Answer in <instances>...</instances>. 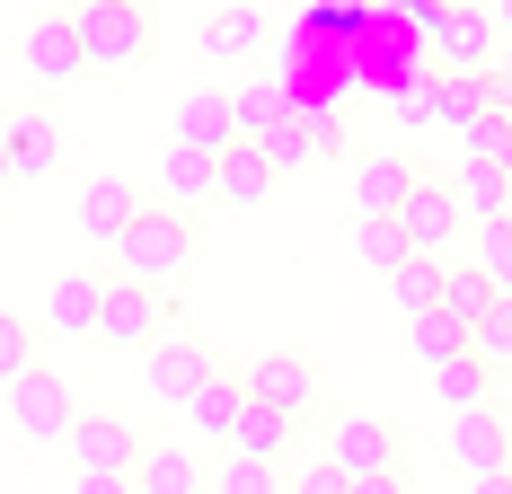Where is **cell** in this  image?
<instances>
[{"instance_id": "cell-13", "label": "cell", "mask_w": 512, "mask_h": 494, "mask_svg": "<svg viewBox=\"0 0 512 494\" xmlns=\"http://www.w3.org/2000/svg\"><path fill=\"white\" fill-rule=\"evenodd\" d=\"M98 309H106V274H89V265H71V274L45 283V327L62 336V345L98 336Z\"/></svg>"}, {"instance_id": "cell-28", "label": "cell", "mask_w": 512, "mask_h": 494, "mask_svg": "<svg viewBox=\"0 0 512 494\" xmlns=\"http://www.w3.org/2000/svg\"><path fill=\"white\" fill-rule=\"evenodd\" d=\"M433 397H442L451 415H477V406H495V371H486L477 353H451V362H433Z\"/></svg>"}, {"instance_id": "cell-18", "label": "cell", "mask_w": 512, "mask_h": 494, "mask_svg": "<svg viewBox=\"0 0 512 494\" xmlns=\"http://www.w3.org/2000/svg\"><path fill=\"white\" fill-rule=\"evenodd\" d=\"M0 133H9V177H18V186H36V177H53V168H62V124H53L45 106L9 115Z\"/></svg>"}, {"instance_id": "cell-37", "label": "cell", "mask_w": 512, "mask_h": 494, "mask_svg": "<svg viewBox=\"0 0 512 494\" xmlns=\"http://www.w3.org/2000/svg\"><path fill=\"white\" fill-rule=\"evenodd\" d=\"M18 371H36V327H27L18 309H0V389H9Z\"/></svg>"}, {"instance_id": "cell-23", "label": "cell", "mask_w": 512, "mask_h": 494, "mask_svg": "<svg viewBox=\"0 0 512 494\" xmlns=\"http://www.w3.org/2000/svg\"><path fill=\"white\" fill-rule=\"evenodd\" d=\"M274 186H283V168H274L256 142H230V150H221V203H230V212H265Z\"/></svg>"}, {"instance_id": "cell-25", "label": "cell", "mask_w": 512, "mask_h": 494, "mask_svg": "<svg viewBox=\"0 0 512 494\" xmlns=\"http://www.w3.org/2000/svg\"><path fill=\"white\" fill-rule=\"evenodd\" d=\"M407 186H415L407 150H371V159L354 168V212H362V221H380V212H398V203H407Z\"/></svg>"}, {"instance_id": "cell-33", "label": "cell", "mask_w": 512, "mask_h": 494, "mask_svg": "<svg viewBox=\"0 0 512 494\" xmlns=\"http://www.w3.org/2000/svg\"><path fill=\"white\" fill-rule=\"evenodd\" d=\"M460 159H477V168H504L512 177V106H495V115H477L460 133Z\"/></svg>"}, {"instance_id": "cell-45", "label": "cell", "mask_w": 512, "mask_h": 494, "mask_svg": "<svg viewBox=\"0 0 512 494\" xmlns=\"http://www.w3.org/2000/svg\"><path fill=\"white\" fill-rule=\"evenodd\" d=\"M9 186H18V177H9V133H0V195H9Z\"/></svg>"}, {"instance_id": "cell-42", "label": "cell", "mask_w": 512, "mask_h": 494, "mask_svg": "<svg viewBox=\"0 0 512 494\" xmlns=\"http://www.w3.org/2000/svg\"><path fill=\"white\" fill-rule=\"evenodd\" d=\"M354 494H407V477H398V468H389V477H362Z\"/></svg>"}, {"instance_id": "cell-16", "label": "cell", "mask_w": 512, "mask_h": 494, "mask_svg": "<svg viewBox=\"0 0 512 494\" xmlns=\"http://www.w3.org/2000/svg\"><path fill=\"white\" fill-rule=\"evenodd\" d=\"M195 45H204V62H221V71L256 62V53H265V0H230V9H212Z\"/></svg>"}, {"instance_id": "cell-24", "label": "cell", "mask_w": 512, "mask_h": 494, "mask_svg": "<svg viewBox=\"0 0 512 494\" xmlns=\"http://www.w3.org/2000/svg\"><path fill=\"white\" fill-rule=\"evenodd\" d=\"M230 115H239V142H265V133L292 115V80H283V71H248V80L230 89Z\"/></svg>"}, {"instance_id": "cell-12", "label": "cell", "mask_w": 512, "mask_h": 494, "mask_svg": "<svg viewBox=\"0 0 512 494\" xmlns=\"http://www.w3.org/2000/svg\"><path fill=\"white\" fill-rule=\"evenodd\" d=\"M18 53H27V71H36V80H53V89H71V80L89 71V53H80V27H71V9H45V18L18 36Z\"/></svg>"}, {"instance_id": "cell-4", "label": "cell", "mask_w": 512, "mask_h": 494, "mask_svg": "<svg viewBox=\"0 0 512 494\" xmlns=\"http://www.w3.org/2000/svg\"><path fill=\"white\" fill-rule=\"evenodd\" d=\"M239 389L265 397V406H283V415H301V424L327 406V380H318V362H309L301 345H265V353H248V362H239Z\"/></svg>"}, {"instance_id": "cell-8", "label": "cell", "mask_w": 512, "mask_h": 494, "mask_svg": "<svg viewBox=\"0 0 512 494\" xmlns=\"http://www.w3.org/2000/svg\"><path fill=\"white\" fill-rule=\"evenodd\" d=\"M151 212V195L133 186V177H115V168H98V177H80V239L89 247H115L133 221Z\"/></svg>"}, {"instance_id": "cell-44", "label": "cell", "mask_w": 512, "mask_h": 494, "mask_svg": "<svg viewBox=\"0 0 512 494\" xmlns=\"http://www.w3.org/2000/svg\"><path fill=\"white\" fill-rule=\"evenodd\" d=\"M486 9H495V36L512 45V0H486Z\"/></svg>"}, {"instance_id": "cell-10", "label": "cell", "mask_w": 512, "mask_h": 494, "mask_svg": "<svg viewBox=\"0 0 512 494\" xmlns=\"http://www.w3.org/2000/svg\"><path fill=\"white\" fill-rule=\"evenodd\" d=\"M327 459L345 468V477H389L398 468V433H389V415H336L327 424Z\"/></svg>"}, {"instance_id": "cell-5", "label": "cell", "mask_w": 512, "mask_h": 494, "mask_svg": "<svg viewBox=\"0 0 512 494\" xmlns=\"http://www.w3.org/2000/svg\"><path fill=\"white\" fill-rule=\"evenodd\" d=\"M389 221H398L407 256H451V247H460V230H468V212H460V195H451V177H415L407 203H398Z\"/></svg>"}, {"instance_id": "cell-20", "label": "cell", "mask_w": 512, "mask_h": 494, "mask_svg": "<svg viewBox=\"0 0 512 494\" xmlns=\"http://www.w3.org/2000/svg\"><path fill=\"white\" fill-rule=\"evenodd\" d=\"M504 89H495V71H433V124L442 133H468L477 115H495Z\"/></svg>"}, {"instance_id": "cell-22", "label": "cell", "mask_w": 512, "mask_h": 494, "mask_svg": "<svg viewBox=\"0 0 512 494\" xmlns=\"http://www.w3.org/2000/svg\"><path fill=\"white\" fill-rule=\"evenodd\" d=\"M256 150H265L283 177H301V168H318V159H336L345 142H336V124H318V115H283V124H274Z\"/></svg>"}, {"instance_id": "cell-27", "label": "cell", "mask_w": 512, "mask_h": 494, "mask_svg": "<svg viewBox=\"0 0 512 494\" xmlns=\"http://www.w3.org/2000/svg\"><path fill=\"white\" fill-rule=\"evenodd\" d=\"M442 274H451V256H398V265L380 274V292H389L398 318H415V309H433V300H442Z\"/></svg>"}, {"instance_id": "cell-35", "label": "cell", "mask_w": 512, "mask_h": 494, "mask_svg": "<svg viewBox=\"0 0 512 494\" xmlns=\"http://www.w3.org/2000/svg\"><path fill=\"white\" fill-rule=\"evenodd\" d=\"M442 309H451L460 327H477V318L495 309V283H486L477 265H451V274H442Z\"/></svg>"}, {"instance_id": "cell-36", "label": "cell", "mask_w": 512, "mask_h": 494, "mask_svg": "<svg viewBox=\"0 0 512 494\" xmlns=\"http://www.w3.org/2000/svg\"><path fill=\"white\" fill-rule=\"evenodd\" d=\"M354 256L371 265V274H389V265L407 256V239H398V221H389V212H380V221H362V212H354Z\"/></svg>"}, {"instance_id": "cell-31", "label": "cell", "mask_w": 512, "mask_h": 494, "mask_svg": "<svg viewBox=\"0 0 512 494\" xmlns=\"http://www.w3.org/2000/svg\"><path fill=\"white\" fill-rule=\"evenodd\" d=\"M460 265H477L495 292H512V212L504 221H468V256Z\"/></svg>"}, {"instance_id": "cell-39", "label": "cell", "mask_w": 512, "mask_h": 494, "mask_svg": "<svg viewBox=\"0 0 512 494\" xmlns=\"http://www.w3.org/2000/svg\"><path fill=\"white\" fill-rule=\"evenodd\" d=\"M62 494H133V477H89V468H71Z\"/></svg>"}, {"instance_id": "cell-6", "label": "cell", "mask_w": 512, "mask_h": 494, "mask_svg": "<svg viewBox=\"0 0 512 494\" xmlns=\"http://www.w3.org/2000/svg\"><path fill=\"white\" fill-rule=\"evenodd\" d=\"M212 371H221V353H212V345H195V336H168V345L142 353V397H151V406H186Z\"/></svg>"}, {"instance_id": "cell-46", "label": "cell", "mask_w": 512, "mask_h": 494, "mask_svg": "<svg viewBox=\"0 0 512 494\" xmlns=\"http://www.w3.org/2000/svg\"><path fill=\"white\" fill-rule=\"evenodd\" d=\"M53 9H80V0H53Z\"/></svg>"}, {"instance_id": "cell-2", "label": "cell", "mask_w": 512, "mask_h": 494, "mask_svg": "<svg viewBox=\"0 0 512 494\" xmlns=\"http://www.w3.org/2000/svg\"><path fill=\"white\" fill-rule=\"evenodd\" d=\"M71 27H80V53H89V71H133V62L159 45L151 0H80V9H71Z\"/></svg>"}, {"instance_id": "cell-41", "label": "cell", "mask_w": 512, "mask_h": 494, "mask_svg": "<svg viewBox=\"0 0 512 494\" xmlns=\"http://www.w3.org/2000/svg\"><path fill=\"white\" fill-rule=\"evenodd\" d=\"M460 494H512V468H495V477H468Z\"/></svg>"}, {"instance_id": "cell-29", "label": "cell", "mask_w": 512, "mask_h": 494, "mask_svg": "<svg viewBox=\"0 0 512 494\" xmlns=\"http://www.w3.org/2000/svg\"><path fill=\"white\" fill-rule=\"evenodd\" d=\"M407 353L424 362V371H433V362H451V353H468V327L451 318V309H442V300H433V309H415V318H407Z\"/></svg>"}, {"instance_id": "cell-34", "label": "cell", "mask_w": 512, "mask_h": 494, "mask_svg": "<svg viewBox=\"0 0 512 494\" xmlns=\"http://www.w3.org/2000/svg\"><path fill=\"white\" fill-rule=\"evenodd\" d=\"M468 353H477L486 371H512V292H495V309L468 327Z\"/></svg>"}, {"instance_id": "cell-11", "label": "cell", "mask_w": 512, "mask_h": 494, "mask_svg": "<svg viewBox=\"0 0 512 494\" xmlns=\"http://www.w3.org/2000/svg\"><path fill=\"white\" fill-rule=\"evenodd\" d=\"M442 450H451V468H460V477H495V468H512V424L495 415V406H477V415H451Z\"/></svg>"}, {"instance_id": "cell-38", "label": "cell", "mask_w": 512, "mask_h": 494, "mask_svg": "<svg viewBox=\"0 0 512 494\" xmlns=\"http://www.w3.org/2000/svg\"><path fill=\"white\" fill-rule=\"evenodd\" d=\"M283 486H292V494H354V477L318 450V459H292V468H283Z\"/></svg>"}, {"instance_id": "cell-43", "label": "cell", "mask_w": 512, "mask_h": 494, "mask_svg": "<svg viewBox=\"0 0 512 494\" xmlns=\"http://www.w3.org/2000/svg\"><path fill=\"white\" fill-rule=\"evenodd\" d=\"M495 89H504V106H512V45L495 53Z\"/></svg>"}, {"instance_id": "cell-32", "label": "cell", "mask_w": 512, "mask_h": 494, "mask_svg": "<svg viewBox=\"0 0 512 494\" xmlns=\"http://www.w3.org/2000/svg\"><path fill=\"white\" fill-rule=\"evenodd\" d=\"M204 494H292V486H283V468H265V459H239V450H221V468L204 477Z\"/></svg>"}, {"instance_id": "cell-17", "label": "cell", "mask_w": 512, "mask_h": 494, "mask_svg": "<svg viewBox=\"0 0 512 494\" xmlns=\"http://www.w3.org/2000/svg\"><path fill=\"white\" fill-rule=\"evenodd\" d=\"M168 142H186V150H221L239 142V115H230V89H186L177 98V124H168Z\"/></svg>"}, {"instance_id": "cell-9", "label": "cell", "mask_w": 512, "mask_h": 494, "mask_svg": "<svg viewBox=\"0 0 512 494\" xmlns=\"http://www.w3.org/2000/svg\"><path fill=\"white\" fill-rule=\"evenodd\" d=\"M62 450H71V468H89V477H133V468H142V433H133L124 415H80Z\"/></svg>"}, {"instance_id": "cell-30", "label": "cell", "mask_w": 512, "mask_h": 494, "mask_svg": "<svg viewBox=\"0 0 512 494\" xmlns=\"http://www.w3.org/2000/svg\"><path fill=\"white\" fill-rule=\"evenodd\" d=\"M451 195H460L468 221H504V212H512V177H504V168H477V159H460Z\"/></svg>"}, {"instance_id": "cell-21", "label": "cell", "mask_w": 512, "mask_h": 494, "mask_svg": "<svg viewBox=\"0 0 512 494\" xmlns=\"http://www.w3.org/2000/svg\"><path fill=\"white\" fill-rule=\"evenodd\" d=\"M239 406H248V389H239V371H212V380H204L195 397H186L177 415H186V433H195V442L230 450V433H239Z\"/></svg>"}, {"instance_id": "cell-1", "label": "cell", "mask_w": 512, "mask_h": 494, "mask_svg": "<svg viewBox=\"0 0 512 494\" xmlns=\"http://www.w3.org/2000/svg\"><path fill=\"white\" fill-rule=\"evenodd\" d=\"M106 256H115V274H124V283H151V292H159V283H177V274L195 265V212L151 203V212L106 247Z\"/></svg>"}, {"instance_id": "cell-26", "label": "cell", "mask_w": 512, "mask_h": 494, "mask_svg": "<svg viewBox=\"0 0 512 494\" xmlns=\"http://www.w3.org/2000/svg\"><path fill=\"white\" fill-rule=\"evenodd\" d=\"M204 459L186 442H159V450H142V468H133V494H204Z\"/></svg>"}, {"instance_id": "cell-19", "label": "cell", "mask_w": 512, "mask_h": 494, "mask_svg": "<svg viewBox=\"0 0 512 494\" xmlns=\"http://www.w3.org/2000/svg\"><path fill=\"white\" fill-rule=\"evenodd\" d=\"M292 442H301V415H283V406H265V397H248V406H239V433H230V450H239V459L292 468Z\"/></svg>"}, {"instance_id": "cell-3", "label": "cell", "mask_w": 512, "mask_h": 494, "mask_svg": "<svg viewBox=\"0 0 512 494\" xmlns=\"http://www.w3.org/2000/svg\"><path fill=\"white\" fill-rule=\"evenodd\" d=\"M0 397H9V424H18V442H36V450L71 442V424H80V397H71V380H62L53 362L18 371V380H9Z\"/></svg>"}, {"instance_id": "cell-15", "label": "cell", "mask_w": 512, "mask_h": 494, "mask_svg": "<svg viewBox=\"0 0 512 494\" xmlns=\"http://www.w3.org/2000/svg\"><path fill=\"white\" fill-rule=\"evenodd\" d=\"M151 327H159V292H151V283H124V274H106L98 336H106L115 353H151Z\"/></svg>"}, {"instance_id": "cell-40", "label": "cell", "mask_w": 512, "mask_h": 494, "mask_svg": "<svg viewBox=\"0 0 512 494\" xmlns=\"http://www.w3.org/2000/svg\"><path fill=\"white\" fill-rule=\"evenodd\" d=\"M398 9H407L415 27H424V36H433V18H442V9H451V0H398Z\"/></svg>"}, {"instance_id": "cell-7", "label": "cell", "mask_w": 512, "mask_h": 494, "mask_svg": "<svg viewBox=\"0 0 512 494\" xmlns=\"http://www.w3.org/2000/svg\"><path fill=\"white\" fill-rule=\"evenodd\" d=\"M433 53H442V71H495V53H504L495 9H486V0H451V9L433 18Z\"/></svg>"}, {"instance_id": "cell-14", "label": "cell", "mask_w": 512, "mask_h": 494, "mask_svg": "<svg viewBox=\"0 0 512 494\" xmlns=\"http://www.w3.org/2000/svg\"><path fill=\"white\" fill-rule=\"evenodd\" d=\"M151 186H159V203H177V212H204V203H221V159L168 142V150H159V168H151Z\"/></svg>"}]
</instances>
